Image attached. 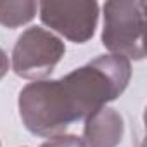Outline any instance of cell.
I'll return each instance as SVG.
<instances>
[{
  "label": "cell",
  "instance_id": "30bf717a",
  "mask_svg": "<svg viewBox=\"0 0 147 147\" xmlns=\"http://www.w3.org/2000/svg\"><path fill=\"white\" fill-rule=\"evenodd\" d=\"M0 147H2V144H0Z\"/></svg>",
  "mask_w": 147,
  "mask_h": 147
},
{
  "label": "cell",
  "instance_id": "ba28073f",
  "mask_svg": "<svg viewBox=\"0 0 147 147\" xmlns=\"http://www.w3.org/2000/svg\"><path fill=\"white\" fill-rule=\"evenodd\" d=\"M40 147H87L85 140L76 135H57L43 142Z\"/></svg>",
  "mask_w": 147,
  "mask_h": 147
},
{
  "label": "cell",
  "instance_id": "6da1fadb",
  "mask_svg": "<svg viewBox=\"0 0 147 147\" xmlns=\"http://www.w3.org/2000/svg\"><path fill=\"white\" fill-rule=\"evenodd\" d=\"M131 78V64L121 55H99L85 66L59 78L75 121L118 99Z\"/></svg>",
  "mask_w": 147,
  "mask_h": 147
},
{
  "label": "cell",
  "instance_id": "9c48e42d",
  "mask_svg": "<svg viewBox=\"0 0 147 147\" xmlns=\"http://www.w3.org/2000/svg\"><path fill=\"white\" fill-rule=\"evenodd\" d=\"M9 71V57L4 52V49L0 47V80L5 76V73Z\"/></svg>",
  "mask_w": 147,
  "mask_h": 147
},
{
  "label": "cell",
  "instance_id": "3957f363",
  "mask_svg": "<svg viewBox=\"0 0 147 147\" xmlns=\"http://www.w3.org/2000/svg\"><path fill=\"white\" fill-rule=\"evenodd\" d=\"M144 0H111L104 4L102 45L114 55L135 61L145 57L144 28H145Z\"/></svg>",
  "mask_w": 147,
  "mask_h": 147
},
{
  "label": "cell",
  "instance_id": "7a4b0ae2",
  "mask_svg": "<svg viewBox=\"0 0 147 147\" xmlns=\"http://www.w3.org/2000/svg\"><path fill=\"white\" fill-rule=\"evenodd\" d=\"M19 114L24 126L38 137H57L75 123L59 80L26 85L19 92Z\"/></svg>",
  "mask_w": 147,
  "mask_h": 147
},
{
  "label": "cell",
  "instance_id": "277c9868",
  "mask_svg": "<svg viewBox=\"0 0 147 147\" xmlns=\"http://www.w3.org/2000/svg\"><path fill=\"white\" fill-rule=\"evenodd\" d=\"M66 54L64 42L54 33L31 26L23 31L12 50V69L26 80L49 76Z\"/></svg>",
  "mask_w": 147,
  "mask_h": 147
},
{
  "label": "cell",
  "instance_id": "8992f818",
  "mask_svg": "<svg viewBox=\"0 0 147 147\" xmlns=\"http://www.w3.org/2000/svg\"><path fill=\"white\" fill-rule=\"evenodd\" d=\"M125 131L121 114L113 107H100L85 118L83 137L87 147H118Z\"/></svg>",
  "mask_w": 147,
  "mask_h": 147
},
{
  "label": "cell",
  "instance_id": "52a82bcc",
  "mask_svg": "<svg viewBox=\"0 0 147 147\" xmlns=\"http://www.w3.org/2000/svg\"><path fill=\"white\" fill-rule=\"evenodd\" d=\"M38 11V4L31 0L0 2V24L5 28H19L30 23Z\"/></svg>",
  "mask_w": 147,
  "mask_h": 147
},
{
  "label": "cell",
  "instance_id": "5b68a950",
  "mask_svg": "<svg viewBox=\"0 0 147 147\" xmlns=\"http://www.w3.org/2000/svg\"><path fill=\"white\" fill-rule=\"evenodd\" d=\"M40 19L50 30L75 43L88 42L97 28V2H43L38 4Z\"/></svg>",
  "mask_w": 147,
  "mask_h": 147
}]
</instances>
